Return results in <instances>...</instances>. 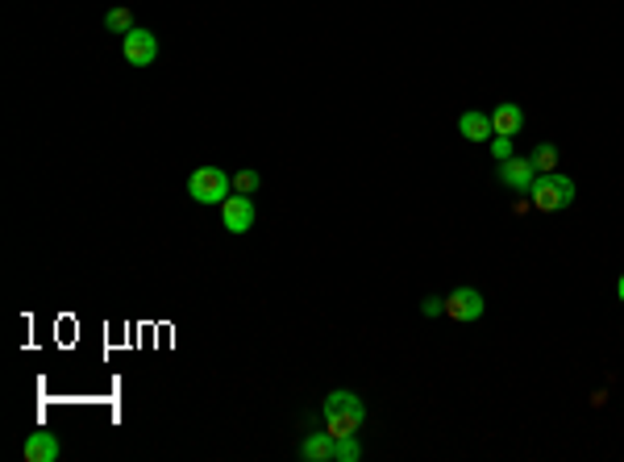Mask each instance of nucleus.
Here are the masks:
<instances>
[{
    "mask_svg": "<svg viewBox=\"0 0 624 462\" xmlns=\"http://www.w3.org/2000/svg\"><path fill=\"white\" fill-rule=\"evenodd\" d=\"M367 421V404L358 400V392H329L325 396V429L333 437H346V433H358Z\"/></svg>",
    "mask_w": 624,
    "mask_h": 462,
    "instance_id": "f257e3e1",
    "label": "nucleus"
},
{
    "mask_svg": "<svg viewBox=\"0 0 624 462\" xmlns=\"http://www.w3.org/2000/svg\"><path fill=\"white\" fill-rule=\"evenodd\" d=\"M528 158H533L537 176H549V171H558V146H554V142H541V146H537Z\"/></svg>",
    "mask_w": 624,
    "mask_h": 462,
    "instance_id": "ddd939ff",
    "label": "nucleus"
},
{
    "mask_svg": "<svg viewBox=\"0 0 624 462\" xmlns=\"http://www.w3.org/2000/svg\"><path fill=\"white\" fill-rule=\"evenodd\" d=\"M491 129H496V134H504V138H517L520 129H525V108L512 105V100L496 105V108H491Z\"/></svg>",
    "mask_w": 624,
    "mask_h": 462,
    "instance_id": "6e6552de",
    "label": "nucleus"
},
{
    "mask_svg": "<svg viewBox=\"0 0 624 462\" xmlns=\"http://www.w3.org/2000/svg\"><path fill=\"white\" fill-rule=\"evenodd\" d=\"M446 313L454 321H478L483 316V292L478 287H454L446 296Z\"/></svg>",
    "mask_w": 624,
    "mask_h": 462,
    "instance_id": "423d86ee",
    "label": "nucleus"
},
{
    "mask_svg": "<svg viewBox=\"0 0 624 462\" xmlns=\"http://www.w3.org/2000/svg\"><path fill=\"white\" fill-rule=\"evenodd\" d=\"M121 50H126V63L129 67H150V63L158 59V38L150 30H129L121 34Z\"/></svg>",
    "mask_w": 624,
    "mask_h": 462,
    "instance_id": "20e7f679",
    "label": "nucleus"
},
{
    "mask_svg": "<svg viewBox=\"0 0 624 462\" xmlns=\"http://www.w3.org/2000/svg\"><path fill=\"white\" fill-rule=\"evenodd\" d=\"M499 179H504L512 192H520V196H528V187L537 184V167L533 158H508V163H499Z\"/></svg>",
    "mask_w": 624,
    "mask_h": 462,
    "instance_id": "0eeeda50",
    "label": "nucleus"
},
{
    "mask_svg": "<svg viewBox=\"0 0 624 462\" xmlns=\"http://www.w3.org/2000/svg\"><path fill=\"white\" fill-rule=\"evenodd\" d=\"M358 458H362V442H358V433L333 437V462H358Z\"/></svg>",
    "mask_w": 624,
    "mask_h": 462,
    "instance_id": "f8f14e48",
    "label": "nucleus"
},
{
    "mask_svg": "<svg viewBox=\"0 0 624 462\" xmlns=\"http://www.w3.org/2000/svg\"><path fill=\"white\" fill-rule=\"evenodd\" d=\"M616 296H620V300H624V276H620V284H616Z\"/></svg>",
    "mask_w": 624,
    "mask_h": 462,
    "instance_id": "a211bd4d",
    "label": "nucleus"
},
{
    "mask_svg": "<svg viewBox=\"0 0 624 462\" xmlns=\"http://www.w3.org/2000/svg\"><path fill=\"white\" fill-rule=\"evenodd\" d=\"M491 155H496V163H508V158H512V138L496 134V138H491Z\"/></svg>",
    "mask_w": 624,
    "mask_h": 462,
    "instance_id": "dca6fc26",
    "label": "nucleus"
},
{
    "mask_svg": "<svg viewBox=\"0 0 624 462\" xmlns=\"http://www.w3.org/2000/svg\"><path fill=\"white\" fill-rule=\"evenodd\" d=\"M59 454H63V446L55 433L38 429L25 437V462H59Z\"/></svg>",
    "mask_w": 624,
    "mask_h": 462,
    "instance_id": "1a4fd4ad",
    "label": "nucleus"
},
{
    "mask_svg": "<svg viewBox=\"0 0 624 462\" xmlns=\"http://www.w3.org/2000/svg\"><path fill=\"white\" fill-rule=\"evenodd\" d=\"M187 196L196 205H225V200L234 196V179L225 176L221 167H196L187 176Z\"/></svg>",
    "mask_w": 624,
    "mask_h": 462,
    "instance_id": "7ed1b4c3",
    "label": "nucleus"
},
{
    "mask_svg": "<svg viewBox=\"0 0 624 462\" xmlns=\"http://www.w3.org/2000/svg\"><path fill=\"white\" fill-rule=\"evenodd\" d=\"M420 313H425V316L446 313V296H425V300H420Z\"/></svg>",
    "mask_w": 624,
    "mask_h": 462,
    "instance_id": "f3484780",
    "label": "nucleus"
},
{
    "mask_svg": "<svg viewBox=\"0 0 624 462\" xmlns=\"http://www.w3.org/2000/svg\"><path fill=\"white\" fill-rule=\"evenodd\" d=\"M234 192H242V196L258 192V171H237V176H234Z\"/></svg>",
    "mask_w": 624,
    "mask_h": 462,
    "instance_id": "2eb2a0df",
    "label": "nucleus"
},
{
    "mask_svg": "<svg viewBox=\"0 0 624 462\" xmlns=\"http://www.w3.org/2000/svg\"><path fill=\"white\" fill-rule=\"evenodd\" d=\"M528 200H533L541 213H562V208L575 205V179H570V176H558V171H549V176H537V184L528 187Z\"/></svg>",
    "mask_w": 624,
    "mask_h": 462,
    "instance_id": "f03ea898",
    "label": "nucleus"
},
{
    "mask_svg": "<svg viewBox=\"0 0 624 462\" xmlns=\"http://www.w3.org/2000/svg\"><path fill=\"white\" fill-rule=\"evenodd\" d=\"M254 200L242 196V192H234V196L221 205V221H225V234H250L254 226Z\"/></svg>",
    "mask_w": 624,
    "mask_h": 462,
    "instance_id": "39448f33",
    "label": "nucleus"
},
{
    "mask_svg": "<svg viewBox=\"0 0 624 462\" xmlns=\"http://www.w3.org/2000/svg\"><path fill=\"white\" fill-rule=\"evenodd\" d=\"M458 134L467 142H491V138H496L491 117H488V113H478V108H470V113H462V117H458Z\"/></svg>",
    "mask_w": 624,
    "mask_h": 462,
    "instance_id": "9d476101",
    "label": "nucleus"
},
{
    "mask_svg": "<svg viewBox=\"0 0 624 462\" xmlns=\"http://www.w3.org/2000/svg\"><path fill=\"white\" fill-rule=\"evenodd\" d=\"M105 25H108L113 34H129V30H134V13H129V9H113V13L105 17Z\"/></svg>",
    "mask_w": 624,
    "mask_h": 462,
    "instance_id": "4468645a",
    "label": "nucleus"
},
{
    "mask_svg": "<svg viewBox=\"0 0 624 462\" xmlns=\"http://www.w3.org/2000/svg\"><path fill=\"white\" fill-rule=\"evenodd\" d=\"M300 454H304L308 462H329V458H333V433L325 429V433H312V437H304Z\"/></svg>",
    "mask_w": 624,
    "mask_h": 462,
    "instance_id": "9b49d317",
    "label": "nucleus"
}]
</instances>
